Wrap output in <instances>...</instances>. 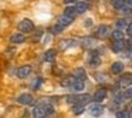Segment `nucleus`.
<instances>
[{
  "label": "nucleus",
  "mask_w": 132,
  "mask_h": 118,
  "mask_svg": "<svg viewBox=\"0 0 132 118\" xmlns=\"http://www.w3.org/2000/svg\"><path fill=\"white\" fill-rule=\"evenodd\" d=\"M91 95L89 94H80V92H75V94H71V95H67L65 100L68 101V103H72V104H81V105H84V104H88L89 101H91Z\"/></svg>",
  "instance_id": "obj_1"
},
{
  "label": "nucleus",
  "mask_w": 132,
  "mask_h": 118,
  "mask_svg": "<svg viewBox=\"0 0 132 118\" xmlns=\"http://www.w3.org/2000/svg\"><path fill=\"white\" fill-rule=\"evenodd\" d=\"M17 29L20 30L21 33H31L34 30V23H33L30 19H23L21 21H19Z\"/></svg>",
  "instance_id": "obj_2"
},
{
  "label": "nucleus",
  "mask_w": 132,
  "mask_h": 118,
  "mask_svg": "<svg viewBox=\"0 0 132 118\" xmlns=\"http://www.w3.org/2000/svg\"><path fill=\"white\" fill-rule=\"evenodd\" d=\"M94 34H95V37H98V38H106L111 34V27L106 26V24H101V26H98L97 29H95Z\"/></svg>",
  "instance_id": "obj_3"
},
{
  "label": "nucleus",
  "mask_w": 132,
  "mask_h": 118,
  "mask_svg": "<svg viewBox=\"0 0 132 118\" xmlns=\"http://www.w3.org/2000/svg\"><path fill=\"white\" fill-rule=\"evenodd\" d=\"M88 64L91 67H98L101 64V57L97 50H92V51L88 53Z\"/></svg>",
  "instance_id": "obj_4"
},
{
  "label": "nucleus",
  "mask_w": 132,
  "mask_h": 118,
  "mask_svg": "<svg viewBox=\"0 0 132 118\" xmlns=\"http://www.w3.org/2000/svg\"><path fill=\"white\" fill-rule=\"evenodd\" d=\"M77 44H78V40H75V38H64V40H61L58 43V47H60L61 51H65V50L71 49V47H75Z\"/></svg>",
  "instance_id": "obj_5"
},
{
  "label": "nucleus",
  "mask_w": 132,
  "mask_h": 118,
  "mask_svg": "<svg viewBox=\"0 0 132 118\" xmlns=\"http://www.w3.org/2000/svg\"><path fill=\"white\" fill-rule=\"evenodd\" d=\"M17 103L21 104V105H33L34 104V98L29 92H23V94H20L17 97Z\"/></svg>",
  "instance_id": "obj_6"
},
{
  "label": "nucleus",
  "mask_w": 132,
  "mask_h": 118,
  "mask_svg": "<svg viewBox=\"0 0 132 118\" xmlns=\"http://www.w3.org/2000/svg\"><path fill=\"white\" fill-rule=\"evenodd\" d=\"M88 112L92 115V117H100L104 112V107L101 105V103H94L88 107Z\"/></svg>",
  "instance_id": "obj_7"
},
{
  "label": "nucleus",
  "mask_w": 132,
  "mask_h": 118,
  "mask_svg": "<svg viewBox=\"0 0 132 118\" xmlns=\"http://www.w3.org/2000/svg\"><path fill=\"white\" fill-rule=\"evenodd\" d=\"M30 74H31V66H29V64L21 66L16 70V75H17L19 78H27Z\"/></svg>",
  "instance_id": "obj_8"
},
{
  "label": "nucleus",
  "mask_w": 132,
  "mask_h": 118,
  "mask_svg": "<svg viewBox=\"0 0 132 118\" xmlns=\"http://www.w3.org/2000/svg\"><path fill=\"white\" fill-rule=\"evenodd\" d=\"M117 85L121 88H126V87L132 85V74H123L122 77H119Z\"/></svg>",
  "instance_id": "obj_9"
},
{
  "label": "nucleus",
  "mask_w": 132,
  "mask_h": 118,
  "mask_svg": "<svg viewBox=\"0 0 132 118\" xmlns=\"http://www.w3.org/2000/svg\"><path fill=\"white\" fill-rule=\"evenodd\" d=\"M126 49V41L125 40H114V43L111 44V50L114 53H121Z\"/></svg>",
  "instance_id": "obj_10"
},
{
  "label": "nucleus",
  "mask_w": 132,
  "mask_h": 118,
  "mask_svg": "<svg viewBox=\"0 0 132 118\" xmlns=\"http://www.w3.org/2000/svg\"><path fill=\"white\" fill-rule=\"evenodd\" d=\"M105 98H106V90H105V88H98L97 91L94 92V97H92V100H94L95 103H102Z\"/></svg>",
  "instance_id": "obj_11"
},
{
  "label": "nucleus",
  "mask_w": 132,
  "mask_h": 118,
  "mask_svg": "<svg viewBox=\"0 0 132 118\" xmlns=\"http://www.w3.org/2000/svg\"><path fill=\"white\" fill-rule=\"evenodd\" d=\"M55 57H57V51H55L54 49L47 50V51L43 54V60L46 61V63H53V61L55 60Z\"/></svg>",
  "instance_id": "obj_12"
},
{
  "label": "nucleus",
  "mask_w": 132,
  "mask_h": 118,
  "mask_svg": "<svg viewBox=\"0 0 132 118\" xmlns=\"http://www.w3.org/2000/svg\"><path fill=\"white\" fill-rule=\"evenodd\" d=\"M26 41V37H24L23 33H14V34L10 36V43L12 44H21Z\"/></svg>",
  "instance_id": "obj_13"
},
{
  "label": "nucleus",
  "mask_w": 132,
  "mask_h": 118,
  "mask_svg": "<svg viewBox=\"0 0 132 118\" xmlns=\"http://www.w3.org/2000/svg\"><path fill=\"white\" fill-rule=\"evenodd\" d=\"M81 46L85 47V49H92L95 46V38L94 37H82L80 40Z\"/></svg>",
  "instance_id": "obj_14"
},
{
  "label": "nucleus",
  "mask_w": 132,
  "mask_h": 118,
  "mask_svg": "<svg viewBox=\"0 0 132 118\" xmlns=\"http://www.w3.org/2000/svg\"><path fill=\"white\" fill-rule=\"evenodd\" d=\"M74 21V19L72 17H68V16H65V14H61L60 17L57 19V23L58 24H61L63 27H67V26H70V24Z\"/></svg>",
  "instance_id": "obj_15"
},
{
  "label": "nucleus",
  "mask_w": 132,
  "mask_h": 118,
  "mask_svg": "<svg viewBox=\"0 0 132 118\" xmlns=\"http://www.w3.org/2000/svg\"><path fill=\"white\" fill-rule=\"evenodd\" d=\"M71 91L72 92H81L84 88H85V85H84V81H81V80H75L74 83L71 84Z\"/></svg>",
  "instance_id": "obj_16"
},
{
  "label": "nucleus",
  "mask_w": 132,
  "mask_h": 118,
  "mask_svg": "<svg viewBox=\"0 0 132 118\" xmlns=\"http://www.w3.org/2000/svg\"><path fill=\"white\" fill-rule=\"evenodd\" d=\"M74 77L77 78V80L85 81L87 80V71L82 68V67H78V68H75V71H74Z\"/></svg>",
  "instance_id": "obj_17"
},
{
  "label": "nucleus",
  "mask_w": 132,
  "mask_h": 118,
  "mask_svg": "<svg viewBox=\"0 0 132 118\" xmlns=\"http://www.w3.org/2000/svg\"><path fill=\"white\" fill-rule=\"evenodd\" d=\"M111 71H112V74H121V73L123 71V63H121V61H115V63H112Z\"/></svg>",
  "instance_id": "obj_18"
},
{
  "label": "nucleus",
  "mask_w": 132,
  "mask_h": 118,
  "mask_svg": "<svg viewBox=\"0 0 132 118\" xmlns=\"http://www.w3.org/2000/svg\"><path fill=\"white\" fill-rule=\"evenodd\" d=\"M75 80H77V78H75L74 75H67V77H64L63 80H61V85H63V87H67V88H70V87H71V84L74 83Z\"/></svg>",
  "instance_id": "obj_19"
},
{
  "label": "nucleus",
  "mask_w": 132,
  "mask_h": 118,
  "mask_svg": "<svg viewBox=\"0 0 132 118\" xmlns=\"http://www.w3.org/2000/svg\"><path fill=\"white\" fill-rule=\"evenodd\" d=\"M75 10H77L78 14L85 13L87 10H88V3H87V2H78V3L75 4Z\"/></svg>",
  "instance_id": "obj_20"
},
{
  "label": "nucleus",
  "mask_w": 132,
  "mask_h": 118,
  "mask_svg": "<svg viewBox=\"0 0 132 118\" xmlns=\"http://www.w3.org/2000/svg\"><path fill=\"white\" fill-rule=\"evenodd\" d=\"M63 14H65V16H68V17H72L74 19L75 16L78 14L77 13V10H75V6H67L65 9H64V13Z\"/></svg>",
  "instance_id": "obj_21"
},
{
  "label": "nucleus",
  "mask_w": 132,
  "mask_h": 118,
  "mask_svg": "<svg viewBox=\"0 0 132 118\" xmlns=\"http://www.w3.org/2000/svg\"><path fill=\"white\" fill-rule=\"evenodd\" d=\"M115 117L117 118H131L132 114H131V111H128V109H119V111L115 112Z\"/></svg>",
  "instance_id": "obj_22"
},
{
  "label": "nucleus",
  "mask_w": 132,
  "mask_h": 118,
  "mask_svg": "<svg viewBox=\"0 0 132 118\" xmlns=\"http://www.w3.org/2000/svg\"><path fill=\"white\" fill-rule=\"evenodd\" d=\"M43 81H44V80H43L41 77H34L30 85H31V88H33V90H38V88L41 87V84H43Z\"/></svg>",
  "instance_id": "obj_23"
},
{
  "label": "nucleus",
  "mask_w": 132,
  "mask_h": 118,
  "mask_svg": "<svg viewBox=\"0 0 132 118\" xmlns=\"http://www.w3.org/2000/svg\"><path fill=\"white\" fill-rule=\"evenodd\" d=\"M111 4L114 6V9H117L121 12V10L125 7V0H111Z\"/></svg>",
  "instance_id": "obj_24"
},
{
  "label": "nucleus",
  "mask_w": 132,
  "mask_h": 118,
  "mask_svg": "<svg viewBox=\"0 0 132 118\" xmlns=\"http://www.w3.org/2000/svg\"><path fill=\"white\" fill-rule=\"evenodd\" d=\"M111 36H112L114 40H123V37H125V36H123V32H122V30H119V29L111 32Z\"/></svg>",
  "instance_id": "obj_25"
},
{
  "label": "nucleus",
  "mask_w": 132,
  "mask_h": 118,
  "mask_svg": "<svg viewBox=\"0 0 132 118\" xmlns=\"http://www.w3.org/2000/svg\"><path fill=\"white\" fill-rule=\"evenodd\" d=\"M65 29V27H63L61 26V24H54V26H51L50 27V33H51V34H60L61 32H63V30Z\"/></svg>",
  "instance_id": "obj_26"
},
{
  "label": "nucleus",
  "mask_w": 132,
  "mask_h": 118,
  "mask_svg": "<svg viewBox=\"0 0 132 118\" xmlns=\"http://www.w3.org/2000/svg\"><path fill=\"white\" fill-rule=\"evenodd\" d=\"M84 111H85V109H84V105H81V104H74V105H72V112H74L75 115H81Z\"/></svg>",
  "instance_id": "obj_27"
},
{
  "label": "nucleus",
  "mask_w": 132,
  "mask_h": 118,
  "mask_svg": "<svg viewBox=\"0 0 132 118\" xmlns=\"http://www.w3.org/2000/svg\"><path fill=\"white\" fill-rule=\"evenodd\" d=\"M115 26H117V29L122 30V29H125V27L128 26V21H126V19H119V20H117Z\"/></svg>",
  "instance_id": "obj_28"
},
{
  "label": "nucleus",
  "mask_w": 132,
  "mask_h": 118,
  "mask_svg": "<svg viewBox=\"0 0 132 118\" xmlns=\"http://www.w3.org/2000/svg\"><path fill=\"white\" fill-rule=\"evenodd\" d=\"M95 80L100 81V83H105V81L108 80V77H106V74H104V73H95Z\"/></svg>",
  "instance_id": "obj_29"
},
{
  "label": "nucleus",
  "mask_w": 132,
  "mask_h": 118,
  "mask_svg": "<svg viewBox=\"0 0 132 118\" xmlns=\"http://www.w3.org/2000/svg\"><path fill=\"white\" fill-rule=\"evenodd\" d=\"M122 94H123V97H125V98H132V85L126 87L125 91H123Z\"/></svg>",
  "instance_id": "obj_30"
},
{
  "label": "nucleus",
  "mask_w": 132,
  "mask_h": 118,
  "mask_svg": "<svg viewBox=\"0 0 132 118\" xmlns=\"http://www.w3.org/2000/svg\"><path fill=\"white\" fill-rule=\"evenodd\" d=\"M125 32L129 37H132V23H128V26L125 27Z\"/></svg>",
  "instance_id": "obj_31"
},
{
  "label": "nucleus",
  "mask_w": 132,
  "mask_h": 118,
  "mask_svg": "<svg viewBox=\"0 0 132 118\" xmlns=\"http://www.w3.org/2000/svg\"><path fill=\"white\" fill-rule=\"evenodd\" d=\"M125 4L129 7V9H132V0H125Z\"/></svg>",
  "instance_id": "obj_32"
},
{
  "label": "nucleus",
  "mask_w": 132,
  "mask_h": 118,
  "mask_svg": "<svg viewBox=\"0 0 132 118\" xmlns=\"http://www.w3.org/2000/svg\"><path fill=\"white\" fill-rule=\"evenodd\" d=\"M126 47H128L129 50H132V37H131V40H129L128 43H126Z\"/></svg>",
  "instance_id": "obj_33"
},
{
  "label": "nucleus",
  "mask_w": 132,
  "mask_h": 118,
  "mask_svg": "<svg viewBox=\"0 0 132 118\" xmlns=\"http://www.w3.org/2000/svg\"><path fill=\"white\" fill-rule=\"evenodd\" d=\"M75 2H78V0H64V3H65V4H70V3H75Z\"/></svg>",
  "instance_id": "obj_34"
},
{
  "label": "nucleus",
  "mask_w": 132,
  "mask_h": 118,
  "mask_svg": "<svg viewBox=\"0 0 132 118\" xmlns=\"http://www.w3.org/2000/svg\"><path fill=\"white\" fill-rule=\"evenodd\" d=\"M91 24H92L91 19H87V21H85V26H87V27H89V26H91Z\"/></svg>",
  "instance_id": "obj_35"
},
{
  "label": "nucleus",
  "mask_w": 132,
  "mask_h": 118,
  "mask_svg": "<svg viewBox=\"0 0 132 118\" xmlns=\"http://www.w3.org/2000/svg\"><path fill=\"white\" fill-rule=\"evenodd\" d=\"M7 53H9V51H7ZM10 53H14V50H10ZM6 56H7V57H13L12 54H6Z\"/></svg>",
  "instance_id": "obj_36"
},
{
  "label": "nucleus",
  "mask_w": 132,
  "mask_h": 118,
  "mask_svg": "<svg viewBox=\"0 0 132 118\" xmlns=\"http://www.w3.org/2000/svg\"><path fill=\"white\" fill-rule=\"evenodd\" d=\"M131 109H132V101H131Z\"/></svg>",
  "instance_id": "obj_37"
},
{
  "label": "nucleus",
  "mask_w": 132,
  "mask_h": 118,
  "mask_svg": "<svg viewBox=\"0 0 132 118\" xmlns=\"http://www.w3.org/2000/svg\"><path fill=\"white\" fill-rule=\"evenodd\" d=\"M87 2H88V0H87Z\"/></svg>",
  "instance_id": "obj_38"
}]
</instances>
